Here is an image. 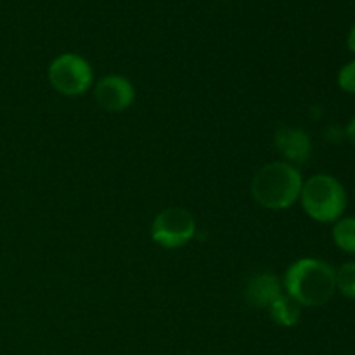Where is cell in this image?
Instances as JSON below:
<instances>
[{
    "label": "cell",
    "mask_w": 355,
    "mask_h": 355,
    "mask_svg": "<svg viewBox=\"0 0 355 355\" xmlns=\"http://www.w3.org/2000/svg\"><path fill=\"white\" fill-rule=\"evenodd\" d=\"M284 290L302 307H321L336 291V270L319 259H300L286 270Z\"/></svg>",
    "instance_id": "obj_1"
},
{
    "label": "cell",
    "mask_w": 355,
    "mask_h": 355,
    "mask_svg": "<svg viewBox=\"0 0 355 355\" xmlns=\"http://www.w3.org/2000/svg\"><path fill=\"white\" fill-rule=\"evenodd\" d=\"M304 186L297 166L288 162L263 165L252 180V194L259 205L269 210H286L300 200Z\"/></svg>",
    "instance_id": "obj_2"
},
{
    "label": "cell",
    "mask_w": 355,
    "mask_h": 355,
    "mask_svg": "<svg viewBox=\"0 0 355 355\" xmlns=\"http://www.w3.org/2000/svg\"><path fill=\"white\" fill-rule=\"evenodd\" d=\"M300 201L312 220L329 224L342 218L347 207V193L338 179L328 173H318L304 182Z\"/></svg>",
    "instance_id": "obj_3"
},
{
    "label": "cell",
    "mask_w": 355,
    "mask_h": 355,
    "mask_svg": "<svg viewBox=\"0 0 355 355\" xmlns=\"http://www.w3.org/2000/svg\"><path fill=\"white\" fill-rule=\"evenodd\" d=\"M92 80L90 64L76 54L58 55L49 66V82L62 96H82L90 89Z\"/></svg>",
    "instance_id": "obj_4"
},
{
    "label": "cell",
    "mask_w": 355,
    "mask_h": 355,
    "mask_svg": "<svg viewBox=\"0 0 355 355\" xmlns=\"http://www.w3.org/2000/svg\"><path fill=\"white\" fill-rule=\"evenodd\" d=\"M196 234L193 215L184 208H166L159 211L151 225V238L163 248H182Z\"/></svg>",
    "instance_id": "obj_5"
},
{
    "label": "cell",
    "mask_w": 355,
    "mask_h": 355,
    "mask_svg": "<svg viewBox=\"0 0 355 355\" xmlns=\"http://www.w3.org/2000/svg\"><path fill=\"white\" fill-rule=\"evenodd\" d=\"M96 99L107 113H121L132 106L135 99V90L125 76L110 75L99 80L96 85Z\"/></svg>",
    "instance_id": "obj_6"
},
{
    "label": "cell",
    "mask_w": 355,
    "mask_h": 355,
    "mask_svg": "<svg viewBox=\"0 0 355 355\" xmlns=\"http://www.w3.org/2000/svg\"><path fill=\"white\" fill-rule=\"evenodd\" d=\"M274 146L290 163L302 165L311 158V137L307 132L298 127H281L274 134Z\"/></svg>",
    "instance_id": "obj_7"
},
{
    "label": "cell",
    "mask_w": 355,
    "mask_h": 355,
    "mask_svg": "<svg viewBox=\"0 0 355 355\" xmlns=\"http://www.w3.org/2000/svg\"><path fill=\"white\" fill-rule=\"evenodd\" d=\"M283 293V284L272 274H259L246 288V300L255 309H269L270 304Z\"/></svg>",
    "instance_id": "obj_8"
},
{
    "label": "cell",
    "mask_w": 355,
    "mask_h": 355,
    "mask_svg": "<svg viewBox=\"0 0 355 355\" xmlns=\"http://www.w3.org/2000/svg\"><path fill=\"white\" fill-rule=\"evenodd\" d=\"M267 311H269L270 319H272L276 324L284 326V328H291V326H295L300 321L302 305L288 293H281L279 297L270 304V307L267 309Z\"/></svg>",
    "instance_id": "obj_9"
},
{
    "label": "cell",
    "mask_w": 355,
    "mask_h": 355,
    "mask_svg": "<svg viewBox=\"0 0 355 355\" xmlns=\"http://www.w3.org/2000/svg\"><path fill=\"white\" fill-rule=\"evenodd\" d=\"M333 241L342 252L355 255V217H343L335 222Z\"/></svg>",
    "instance_id": "obj_10"
},
{
    "label": "cell",
    "mask_w": 355,
    "mask_h": 355,
    "mask_svg": "<svg viewBox=\"0 0 355 355\" xmlns=\"http://www.w3.org/2000/svg\"><path fill=\"white\" fill-rule=\"evenodd\" d=\"M336 290L343 297L355 300V262H347L336 270Z\"/></svg>",
    "instance_id": "obj_11"
},
{
    "label": "cell",
    "mask_w": 355,
    "mask_h": 355,
    "mask_svg": "<svg viewBox=\"0 0 355 355\" xmlns=\"http://www.w3.org/2000/svg\"><path fill=\"white\" fill-rule=\"evenodd\" d=\"M338 85L340 89L349 94H355V59L347 62L338 73Z\"/></svg>",
    "instance_id": "obj_12"
},
{
    "label": "cell",
    "mask_w": 355,
    "mask_h": 355,
    "mask_svg": "<svg viewBox=\"0 0 355 355\" xmlns=\"http://www.w3.org/2000/svg\"><path fill=\"white\" fill-rule=\"evenodd\" d=\"M347 139L355 146V116L350 120V123L347 125V132H345Z\"/></svg>",
    "instance_id": "obj_13"
},
{
    "label": "cell",
    "mask_w": 355,
    "mask_h": 355,
    "mask_svg": "<svg viewBox=\"0 0 355 355\" xmlns=\"http://www.w3.org/2000/svg\"><path fill=\"white\" fill-rule=\"evenodd\" d=\"M347 47H349L350 52H354L355 54V24L352 26V30H350L349 38H347Z\"/></svg>",
    "instance_id": "obj_14"
}]
</instances>
